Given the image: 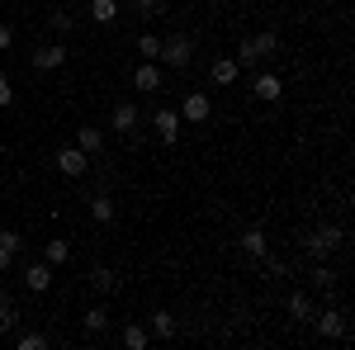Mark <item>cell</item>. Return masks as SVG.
<instances>
[{"mask_svg": "<svg viewBox=\"0 0 355 350\" xmlns=\"http://www.w3.org/2000/svg\"><path fill=\"white\" fill-rule=\"evenodd\" d=\"M53 346V336H43V331H19V350H48Z\"/></svg>", "mask_w": 355, "mask_h": 350, "instance_id": "484cf974", "label": "cell"}, {"mask_svg": "<svg viewBox=\"0 0 355 350\" xmlns=\"http://www.w3.org/2000/svg\"><path fill=\"white\" fill-rule=\"evenodd\" d=\"M308 279H313V289L322 298H336V270L327 265V261H313V270H308Z\"/></svg>", "mask_w": 355, "mask_h": 350, "instance_id": "5bb4252c", "label": "cell"}, {"mask_svg": "<svg viewBox=\"0 0 355 350\" xmlns=\"http://www.w3.org/2000/svg\"><path fill=\"white\" fill-rule=\"evenodd\" d=\"M284 308H289V322H313V298L303 294V289H294Z\"/></svg>", "mask_w": 355, "mask_h": 350, "instance_id": "d6986e66", "label": "cell"}, {"mask_svg": "<svg viewBox=\"0 0 355 350\" xmlns=\"http://www.w3.org/2000/svg\"><path fill=\"white\" fill-rule=\"evenodd\" d=\"M133 85H137V95H157V90H162V67H157V62H137Z\"/></svg>", "mask_w": 355, "mask_h": 350, "instance_id": "9c48e42d", "label": "cell"}, {"mask_svg": "<svg viewBox=\"0 0 355 350\" xmlns=\"http://www.w3.org/2000/svg\"><path fill=\"white\" fill-rule=\"evenodd\" d=\"M313 331L322 341H351V317L341 308H322V313H313Z\"/></svg>", "mask_w": 355, "mask_h": 350, "instance_id": "3957f363", "label": "cell"}, {"mask_svg": "<svg viewBox=\"0 0 355 350\" xmlns=\"http://www.w3.org/2000/svg\"><path fill=\"white\" fill-rule=\"evenodd\" d=\"M76 147H81L85 157H100V152H105V133H100L95 123H85V128H76Z\"/></svg>", "mask_w": 355, "mask_h": 350, "instance_id": "ac0fdd59", "label": "cell"}, {"mask_svg": "<svg viewBox=\"0 0 355 350\" xmlns=\"http://www.w3.org/2000/svg\"><path fill=\"white\" fill-rule=\"evenodd\" d=\"M0 251H10V256H19V251H24V237H19L15 227H0Z\"/></svg>", "mask_w": 355, "mask_h": 350, "instance_id": "83f0119b", "label": "cell"}, {"mask_svg": "<svg viewBox=\"0 0 355 350\" xmlns=\"http://www.w3.org/2000/svg\"><path fill=\"white\" fill-rule=\"evenodd\" d=\"M43 261H48V265H67V261H71V242H62V237H57V242H48L43 246Z\"/></svg>", "mask_w": 355, "mask_h": 350, "instance_id": "603a6c76", "label": "cell"}, {"mask_svg": "<svg viewBox=\"0 0 355 350\" xmlns=\"http://www.w3.org/2000/svg\"><path fill=\"white\" fill-rule=\"evenodd\" d=\"M341 246H346V227H336V222H322V227H313V232L303 237L308 261H327L331 251H341Z\"/></svg>", "mask_w": 355, "mask_h": 350, "instance_id": "7a4b0ae2", "label": "cell"}, {"mask_svg": "<svg viewBox=\"0 0 355 350\" xmlns=\"http://www.w3.org/2000/svg\"><path fill=\"white\" fill-rule=\"evenodd\" d=\"M15 326H19V313H15V303H5V308H0V336L15 331Z\"/></svg>", "mask_w": 355, "mask_h": 350, "instance_id": "f546056e", "label": "cell"}, {"mask_svg": "<svg viewBox=\"0 0 355 350\" xmlns=\"http://www.w3.org/2000/svg\"><path fill=\"white\" fill-rule=\"evenodd\" d=\"M251 95H256V100H261V105H275V100H279V95H284V81H279V76H275V71H261V76H256V81H251Z\"/></svg>", "mask_w": 355, "mask_h": 350, "instance_id": "7c38bea8", "label": "cell"}, {"mask_svg": "<svg viewBox=\"0 0 355 350\" xmlns=\"http://www.w3.org/2000/svg\"><path fill=\"white\" fill-rule=\"evenodd\" d=\"M90 218H95L100 227H110V222H114V199H110V194H95V199H90Z\"/></svg>", "mask_w": 355, "mask_h": 350, "instance_id": "7402d4cb", "label": "cell"}, {"mask_svg": "<svg viewBox=\"0 0 355 350\" xmlns=\"http://www.w3.org/2000/svg\"><path fill=\"white\" fill-rule=\"evenodd\" d=\"M90 15H95V24H114L119 19V0H90Z\"/></svg>", "mask_w": 355, "mask_h": 350, "instance_id": "cb8c5ba5", "label": "cell"}, {"mask_svg": "<svg viewBox=\"0 0 355 350\" xmlns=\"http://www.w3.org/2000/svg\"><path fill=\"white\" fill-rule=\"evenodd\" d=\"M57 170H62L67 180H81L85 170H90V157H85L81 147H62V152H57Z\"/></svg>", "mask_w": 355, "mask_h": 350, "instance_id": "5b68a950", "label": "cell"}, {"mask_svg": "<svg viewBox=\"0 0 355 350\" xmlns=\"http://www.w3.org/2000/svg\"><path fill=\"white\" fill-rule=\"evenodd\" d=\"M180 123H185V119H180V114H175L171 105H162L157 114H152V128H157V137H162L166 147H171V142L180 137Z\"/></svg>", "mask_w": 355, "mask_h": 350, "instance_id": "8992f818", "label": "cell"}, {"mask_svg": "<svg viewBox=\"0 0 355 350\" xmlns=\"http://www.w3.org/2000/svg\"><path fill=\"white\" fill-rule=\"evenodd\" d=\"M275 53H279V33H270V28H266V33H251V38H242V43H237V67H246V71H251V67L270 62Z\"/></svg>", "mask_w": 355, "mask_h": 350, "instance_id": "6da1fadb", "label": "cell"}, {"mask_svg": "<svg viewBox=\"0 0 355 350\" xmlns=\"http://www.w3.org/2000/svg\"><path fill=\"white\" fill-rule=\"evenodd\" d=\"M157 53H162V38H157V33H142V38H137V57H142V62H157Z\"/></svg>", "mask_w": 355, "mask_h": 350, "instance_id": "d4e9b609", "label": "cell"}, {"mask_svg": "<svg viewBox=\"0 0 355 350\" xmlns=\"http://www.w3.org/2000/svg\"><path fill=\"white\" fill-rule=\"evenodd\" d=\"M133 5L142 10V15H147V19H152V15H162V5H166V0H133Z\"/></svg>", "mask_w": 355, "mask_h": 350, "instance_id": "4dcf8cb0", "label": "cell"}, {"mask_svg": "<svg viewBox=\"0 0 355 350\" xmlns=\"http://www.w3.org/2000/svg\"><path fill=\"white\" fill-rule=\"evenodd\" d=\"M10 265H15V256H10V251H0V274H10Z\"/></svg>", "mask_w": 355, "mask_h": 350, "instance_id": "836d02e7", "label": "cell"}, {"mask_svg": "<svg viewBox=\"0 0 355 350\" xmlns=\"http://www.w3.org/2000/svg\"><path fill=\"white\" fill-rule=\"evenodd\" d=\"M10 43H15V28H10V24H5V19H0V53H5Z\"/></svg>", "mask_w": 355, "mask_h": 350, "instance_id": "1f68e13d", "label": "cell"}, {"mask_svg": "<svg viewBox=\"0 0 355 350\" xmlns=\"http://www.w3.org/2000/svg\"><path fill=\"white\" fill-rule=\"evenodd\" d=\"M119 341H123V346H128V350H142V346H147V341H152V331H147V326H142V322H128V326H123V331H119Z\"/></svg>", "mask_w": 355, "mask_h": 350, "instance_id": "44dd1931", "label": "cell"}, {"mask_svg": "<svg viewBox=\"0 0 355 350\" xmlns=\"http://www.w3.org/2000/svg\"><path fill=\"white\" fill-rule=\"evenodd\" d=\"M85 284H90V294H95V298H110L114 289H119V274H114L110 265H90Z\"/></svg>", "mask_w": 355, "mask_h": 350, "instance_id": "30bf717a", "label": "cell"}, {"mask_svg": "<svg viewBox=\"0 0 355 350\" xmlns=\"http://www.w3.org/2000/svg\"><path fill=\"white\" fill-rule=\"evenodd\" d=\"M147 331H152L157 341H175V313H166V308H157V313L147 317Z\"/></svg>", "mask_w": 355, "mask_h": 350, "instance_id": "2e32d148", "label": "cell"}, {"mask_svg": "<svg viewBox=\"0 0 355 350\" xmlns=\"http://www.w3.org/2000/svg\"><path fill=\"white\" fill-rule=\"evenodd\" d=\"M157 62L175 67V71H185V67L194 62V38H190V33H171V38H162V53H157Z\"/></svg>", "mask_w": 355, "mask_h": 350, "instance_id": "277c9868", "label": "cell"}, {"mask_svg": "<svg viewBox=\"0 0 355 350\" xmlns=\"http://www.w3.org/2000/svg\"><path fill=\"white\" fill-rule=\"evenodd\" d=\"M209 114H214V105H209V95H204V90H190V95L180 100V119H185V123H204Z\"/></svg>", "mask_w": 355, "mask_h": 350, "instance_id": "ba28073f", "label": "cell"}, {"mask_svg": "<svg viewBox=\"0 0 355 350\" xmlns=\"http://www.w3.org/2000/svg\"><path fill=\"white\" fill-rule=\"evenodd\" d=\"M261 261H266V270H270L275 279H284V274H289V261H284V256H275V251H266Z\"/></svg>", "mask_w": 355, "mask_h": 350, "instance_id": "f1b7e54d", "label": "cell"}, {"mask_svg": "<svg viewBox=\"0 0 355 350\" xmlns=\"http://www.w3.org/2000/svg\"><path fill=\"white\" fill-rule=\"evenodd\" d=\"M242 251L251 256V261H261V256L270 251V237H266L261 227H251V232H242Z\"/></svg>", "mask_w": 355, "mask_h": 350, "instance_id": "ffe728a7", "label": "cell"}, {"mask_svg": "<svg viewBox=\"0 0 355 350\" xmlns=\"http://www.w3.org/2000/svg\"><path fill=\"white\" fill-rule=\"evenodd\" d=\"M10 100H15V90H10V81H5V71H0V109L10 105Z\"/></svg>", "mask_w": 355, "mask_h": 350, "instance_id": "d6a6232c", "label": "cell"}, {"mask_svg": "<svg viewBox=\"0 0 355 350\" xmlns=\"http://www.w3.org/2000/svg\"><path fill=\"white\" fill-rule=\"evenodd\" d=\"M5 303H10V294H5V289H0V308H5Z\"/></svg>", "mask_w": 355, "mask_h": 350, "instance_id": "e575fe53", "label": "cell"}, {"mask_svg": "<svg viewBox=\"0 0 355 350\" xmlns=\"http://www.w3.org/2000/svg\"><path fill=\"white\" fill-rule=\"evenodd\" d=\"M137 123H142L137 105H133V100H119V105H114V114H110V128L128 137V133H137Z\"/></svg>", "mask_w": 355, "mask_h": 350, "instance_id": "52a82bcc", "label": "cell"}, {"mask_svg": "<svg viewBox=\"0 0 355 350\" xmlns=\"http://www.w3.org/2000/svg\"><path fill=\"white\" fill-rule=\"evenodd\" d=\"M48 28H53V33H62V38H67V33H71V28H76V19H71V15H67V10H53V15H48Z\"/></svg>", "mask_w": 355, "mask_h": 350, "instance_id": "4316f807", "label": "cell"}, {"mask_svg": "<svg viewBox=\"0 0 355 350\" xmlns=\"http://www.w3.org/2000/svg\"><path fill=\"white\" fill-rule=\"evenodd\" d=\"M237 76H242L237 57H214V67H209V81H214V85H232Z\"/></svg>", "mask_w": 355, "mask_h": 350, "instance_id": "9a60e30c", "label": "cell"}, {"mask_svg": "<svg viewBox=\"0 0 355 350\" xmlns=\"http://www.w3.org/2000/svg\"><path fill=\"white\" fill-rule=\"evenodd\" d=\"M81 326H85V336H105V331H110V308H105V303H95V308H85Z\"/></svg>", "mask_w": 355, "mask_h": 350, "instance_id": "e0dca14e", "label": "cell"}, {"mask_svg": "<svg viewBox=\"0 0 355 350\" xmlns=\"http://www.w3.org/2000/svg\"><path fill=\"white\" fill-rule=\"evenodd\" d=\"M38 71H57V67H67V48L62 43H43V48H33V57H28Z\"/></svg>", "mask_w": 355, "mask_h": 350, "instance_id": "8fae6325", "label": "cell"}, {"mask_svg": "<svg viewBox=\"0 0 355 350\" xmlns=\"http://www.w3.org/2000/svg\"><path fill=\"white\" fill-rule=\"evenodd\" d=\"M24 284H28V294H48V289H53V265H48V261L24 265Z\"/></svg>", "mask_w": 355, "mask_h": 350, "instance_id": "4fadbf2b", "label": "cell"}, {"mask_svg": "<svg viewBox=\"0 0 355 350\" xmlns=\"http://www.w3.org/2000/svg\"><path fill=\"white\" fill-rule=\"evenodd\" d=\"M5 5H10V0H5Z\"/></svg>", "mask_w": 355, "mask_h": 350, "instance_id": "d590c367", "label": "cell"}]
</instances>
